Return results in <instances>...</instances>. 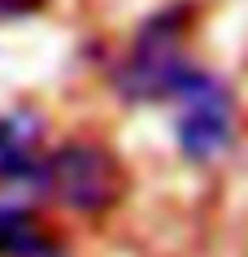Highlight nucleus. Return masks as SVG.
Wrapping results in <instances>:
<instances>
[{
    "label": "nucleus",
    "instance_id": "obj_1",
    "mask_svg": "<svg viewBox=\"0 0 248 257\" xmlns=\"http://www.w3.org/2000/svg\"><path fill=\"white\" fill-rule=\"evenodd\" d=\"M165 100L174 105V144L187 162H213L231 149L235 96L218 74L187 66Z\"/></svg>",
    "mask_w": 248,
    "mask_h": 257
},
{
    "label": "nucleus",
    "instance_id": "obj_2",
    "mask_svg": "<svg viewBox=\"0 0 248 257\" xmlns=\"http://www.w3.org/2000/svg\"><path fill=\"white\" fill-rule=\"evenodd\" d=\"M183 27H187V14H183L179 5L152 14L139 27V35L118 57V70H113V83H118V92L126 100L144 105V100H165L170 96V87L179 83V74L192 66L183 57Z\"/></svg>",
    "mask_w": 248,
    "mask_h": 257
},
{
    "label": "nucleus",
    "instance_id": "obj_3",
    "mask_svg": "<svg viewBox=\"0 0 248 257\" xmlns=\"http://www.w3.org/2000/svg\"><path fill=\"white\" fill-rule=\"evenodd\" d=\"M35 188L53 192L57 201L74 209V214H100L118 201V188H122V170H118V157L100 144H87V140H74V144H61L40 162V175H35Z\"/></svg>",
    "mask_w": 248,
    "mask_h": 257
},
{
    "label": "nucleus",
    "instance_id": "obj_4",
    "mask_svg": "<svg viewBox=\"0 0 248 257\" xmlns=\"http://www.w3.org/2000/svg\"><path fill=\"white\" fill-rule=\"evenodd\" d=\"M40 140H44V122L31 109L0 113V183H35L44 162Z\"/></svg>",
    "mask_w": 248,
    "mask_h": 257
},
{
    "label": "nucleus",
    "instance_id": "obj_5",
    "mask_svg": "<svg viewBox=\"0 0 248 257\" xmlns=\"http://www.w3.org/2000/svg\"><path fill=\"white\" fill-rule=\"evenodd\" d=\"M0 257H57L40 214L22 201H0Z\"/></svg>",
    "mask_w": 248,
    "mask_h": 257
},
{
    "label": "nucleus",
    "instance_id": "obj_6",
    "mask_svg": "<svg viewBox=\"0 0 248 257\" xmlns=\"http://www.w3.org/2000/svg\"><path fill=\"white\" fill-rule=\"evenodd\" d=\"M44 0H0V22H14V18H31Z\"/></svg>",
    "mask_w": 248,
    "mask_h": 257
}]
</instances>
